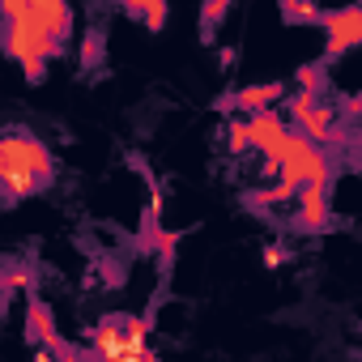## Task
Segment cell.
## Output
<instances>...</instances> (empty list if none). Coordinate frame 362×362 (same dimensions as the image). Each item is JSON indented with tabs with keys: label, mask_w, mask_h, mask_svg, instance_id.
<instances>
[{
	"label": "cell",
	"mask_w": 362,
	"mask_h": 362,
	"mask_svg": "<svg viewBox=\"0 0 362 362\" xmlns=\"http://www.w3.org/2000/svg\"><path fill=\"white\" fill-rule=\"evenodd\" d=\"M226 13H230V0H214V5L201 9V30H205V39H214V26H218Z\"/></svg>",
	"instance_id": "12"
},
{
	"label": "cell",
	"mask_w": 362,
	"mask_h": 362,
	"mask_svg": "<svg viewBox=\"0 0 362 362\" xmlns=\"http://www.w3.org/2000/svg\"><path fill=\"white\" fill-rule=\"evenodd\" d=\"M90 354L103 362H141L149 354V324L136 315H107L90 332Z\"/></svg>",
	"instance_id": "2"
},
{
	"label": "cell",
	"mask_w": 362,
	"mask_h": 362,
	"mask_svg": "<svg viewBox=\"0 0 362 362\" xmlns=\"http://www.w3.org/2000/svg\"><path fill=\"white\" fill-rule=\"evenodd\" d=\"M320 26L328 30V52H324V64L328 60H341L349 47L362 43V9L358 5H345V9H324L320 13Z\"/></svg>",
	"instance_id": "3"
},
{
	"label": "cell",
	"mask_w": 362,
	"mask_h": 362,
	"mask_svg": "<svg viewBox=\"0 0 362 362\" xmlns=\"http://www.w3.org/2000/svg\"><path fill=\"white\" fill-rule=\"evenodd\" d=\"M81 362H103V358H94V354H86V358H81Z\"/></svg>",
	"instance_id": "15"
},
{
	"label": "cell",
	"mask_w": 362,
	"mask_h": 362,
	"mask_svg": "<svg viewBox=\"0 0 362 362\" xmlns=\"http://www.w3.org/2000/svg\"><path fill=\"white\" fill-rule=\"evenodd\" d=\"M166 5H162V0H153V5H136V0H132V5H124V18H132V22H145L149 30H162L166 26Z\"/></svg>",
	"instance_id": "8"
},
{
	"label": "cell",
	"mask_w": 362,
	"mask_h": 362,
	"mask_svg": "<svg viewBox=\"0 0 362 362\" xmlns=\"http://www.w3.org/2000/svg\"><path fill=\"white\" fill-rule=\"evenodd\" d=\"M52 179H56V162L35 132H26V128L0 132V201L13 205L22 197H35Z\"/></svg>",
	"instance_id": "1"
},
{
	"label": "cell",
	"mask_w": 362,
	"mask_h": 362,
	"mask_svg": "<svg viewBox=\"0 0 362 362\" xmlns=\"http://www.w3.org/2000/svg\"><path fill=\"white\" fill-rule=\"evenodd\" d=\"M35 362H56V354H52V349H43V354H39Z\"/></svg>",
	"instance_id": "14"
},
{
	"label": "cell",
	"mask_w": 362,
	"mask_h": 362,
	"mask_svg": "<svg viewBox=\"0 0 362 362\" xmlns=\"http://www.w3.org/2000/svg\"><path fill=\"white\" fill-rule=\"evenodd\" d=\"M243 205H247V209H256V214H264V209H277V205H294V188H286V184H273V188L247 192V197H243Z\"/></svg>",
	"instance_id": "7"
},
{
	"label": "cell",
	"mask_w": 362,
	"mask_h": 362,
	"mask_svg": "<svg viewBox=\"0 0 362 362\" xmlns=\"http://www.w3.org/2000/svg\"><path fill=\"white\" fill-rule=\"evenodd\" d=\"M153 243H158V252H162V264H170V260H175V235H170V230H158Z\"/></svg>",
	"instance_id": "13"
},
{
	"label": "cell",
	"mask_w": 362,
	"mask_h": 362,
	"mask_svg": "<svg viewBox=\"0 0 362 362\" xmlns=\"http://www.w3.org/2000/svg\"><path fill=\"white\" fill-rule=\"evenodd\" d=\"M226 149H230V153H247V149H252L247 119H230V124H226Z\"/></svg>",
	"instance_id": "11"
},
{
	"label": "cell",
	"mask_w": 362,
	"mask_h": 362,
	"mask_svg": "<svg viewBox=\"0 0 362 362\" xmlns=\"http://www.w3.org/2000/svg\"><path fill=\"white\" fill-rule=\"evenodd\" d=\"M103 56H107V43H103V30H90V35L81 39V69H86V73H94V69H103Z\"/></svg>",
	"instance_id": "10"
},
{
	"label": "cell",
	"mask_w": 362,
	"mask_h": 362,
	"mask_svg": "<svg viewBox=\"0 0 362 362\" xmlns=\"http://www.w3.org/2000/svg\"><path fill=\"white\" fill-rule=\"evenodd\" d=\"M320 13L324 9L307 5V0H286L281 5V22H290V26H320Z\"/></svg>",
	"instance_id": "9"
},
{
	"label": "cell",
	"mask_w": 362,
	"mask_h": 362,
	"mask_svg": "<svg viewBox=\"0 0 362 362\" xmlns=\"http://www.w3.org/2000/svg\"><path fill=\"white\" fill-rule=\"evenodd\" d=\"M141 362H162V358H153V354H145V358H141Z\"/></svg>",
	"instance_id": "16"
},
{
	"label": "cell",
	"mask_w": 362,
	"mask_h": 362,
	"mask_svg": "<svg viewBox=\"0 0 362 362\" xmlns=\"http://www.w3.org/2000/svg\"><path fill=\"white\" fill-rule=\"evenodd\" d=\"M332 214H328V188H298L294 192V214H290V226L303 230V235H315V230H328Z\"/></svg>",
	"instance_id": "4"
},
{
	"label": "cell",
	"mask_w": 362,
	"mask_h": 362,
	"mask_svg": "<svg viewBox=\"0 0 362 362\" xmlns=\"http://www.w3.org/2000/svg\"><path fill=\"white\" fill-rule=\"evenodd\" d=\"M281 98H286V86H281V81H264V86H243L235 98H222L218 107H222V111H247V115H260V111H273Z\"/></svg>",
	"instance_id": "5"
},
{
	"label": "cell",
	"mask_w": 362,
	"mask_h": 362,
	"mask_svg": "<svg viewBox=\"0 0 362 362\" xmlns=\"http://www.w3.org/2000/svg\"><path fill=\"white\" fill-rule=\"evenodd\" d=\"M26 337H30L35 345L52 349V354L64 349V341H60V332H56V320H52V311H47L43 298H30V307H26Z\"/></svg>",
	"instance_id": "6"
}]
</instances>
